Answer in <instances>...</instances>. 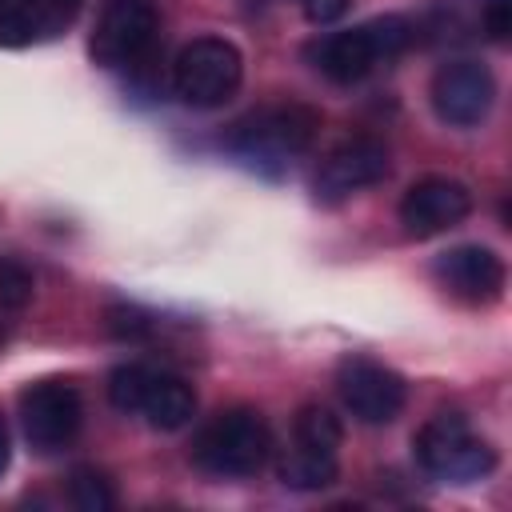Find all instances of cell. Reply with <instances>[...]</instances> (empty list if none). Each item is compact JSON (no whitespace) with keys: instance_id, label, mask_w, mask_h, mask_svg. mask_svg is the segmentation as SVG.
Here are the masks:
<instances>
[{"instance_id":"cell-1","label":"cell","mask_w":512,"mask_h":512,"mask_svg":"<svg viewBox=\"0 0 512 512\" xmlns=\"http://www.w3.org/2000/svg\"><path fill=\"white\" fill-rule=\"evenodd\" d=\"M416 40V24L408 16H376L368 24L328 32L308 48V60L336 84L364 80L380 60L400 56Z\"/></svg>"},{"instance_id":"cell-2","label":"cell","mask_w":512,"mask_h":512,"mask_svg":"<svg viewBox=\"0 0 512 512\" xmlns=\"http://www.w3.org/2000/svg\"><path fill=\"white\" fill-rule=\"evenodd\" d=\"M272 456V428L256 408L216 412L192 440V464L208 476H256Z\"/></svg>"},{"instance_id":"cell-3","label":"cell","mask_w":512,"mask_h":512,"mask_svg":"<svg viewBox=\"0 0 512 512\" xmlns=\"http://www.w3.org/2000/svg\"><path fill=\"white\" fill-rule=\"evenodd\" d=\"M412 456L428 476L452 480V484L480 480L496 468V448L484 436H476L460 412L428 416L412 436Z\"/></svg>"},{"instance_id":"cell-4","label":"cell","mask_w":512,"mask_h":512,"mask_svg":"<svg viewBox=\"0 0 512 512\" xmlns=\"http://www.w3.org/2000/svg\"><path fill=\"white\" fill-rule=\"evenodd\" d=\"M320 132V112L300 100L264 104L232 124L228 148L252 164H284L288 156H300L312 148Z\"/></svg>"},{"instance_id":"cell-5","label":"cell","mask_w":512,"mask_h":512,"mask_svg":"<svg viewBox=\"0 0 512 512\" xmlns=\"http://www.w3.org/2000/svg\"><path fill=\"white\" fill-rule=\"evenodd\" d=\"M244 84V56L224 36H196L172 64V92L188 108H220Z\"/></svg>"},{"instance_id":"cell-6","label":"cell","mask_w":512,"mask_h":512,"mask_svg":"<svg viewBox=\"0 0 512 512\" xmlns=\"http://www.w3.org/2000/svg\"><path fill=\"white\" fill-rule=\"evenodd\" d=\"M156 36L160 12L152 0H108L92 28L88 56L100 68H136L156 48Z\"/></svg>"},{"instance_id":"cell-7","label":"cell","mask_w":512,"mask_h":512,"mask_svg":"<svg viewBox=\"0 0 512 512\" xmlns=\"http://www.w3.org/2000/svg\"><path fill=\"white\" fill-rule=\"evenodd\" d=\"M336 396L360 424H392L408 404V380L368 356H344L336 364Z\"/></svg>"},{"instance_id":"cell-8","label":"cell","mask_w":512,"mask_h":512,"mask_svg":"<svg viewBox=\"0 0 512 512\" xmlns=\"http://www.w3.org/2000/svg\"><path fill=\"white\" fill-rule=\"evenodd\" d=\"M84 400L68 380H36L20 392V428L36 452H60L80 436Z\"/></svg>"},{"instance_id":"cell-9","label":"cell","mask_w":512,"mask_h":512,"mask_svg":"<svg viewBox=\"0 0 512 512\" xmlns=\"http://www.w3.org/2000/svg\"><path fill=\"white\" fill-rule=\"evenodd\" d=\"M432 112L452 128H476L496 104V76L480 60H448L428 84Z\"/></svg>"},{"instance_id":"cell-10","label":"cell","mask_w":512,"mask_h":512,"mask_svg":"<svg viewBox=\"0 0 512 512\" xmlns=\"http://www.w3.org/2000/svg\"><path fill=\"white\" fill-rule=\"evenodd\" d=\"M392 160H388V148L372 136H352L344 144H336L324 164L316 168V180H312V192L320 204H344L348 196L380 184L388 176Z\"/></svg>"},{"instance_id":"cell-11","label":"cell","mask_w":512,"mask_h":512,"mask_svg":"<svg viewBox=\"0 0 512 512\" xmlns=\"http://www.w3.org/2000/svg\"><path fill=\"white\" fill-rule=\"evenodd\" d=\"M476 208V196L456 176H424L416 180L400 200V224L412 240L440 236L456 224H464Z\"/></svg>"},{"instance_id":"cell-12","label":"cell","mask_w":512,"mask_h":512,"mask_svg":"<svg viewBox=\"0 0 512 512\" xmlns=\"http://www.w3.org/2000/svg\"><path fill=\"white\" fill-rule=\"evenodd\" d=\"M432 276L448 296H456L460 304H476V308L496 304L508 284L504 260L484 244H456L440 252L432 260Z\"/></svg>"},{"instance_id":"cell-13","label":"cell","mask_w":512,"mask_h":512,"mask_svg":"<svg viewBox=\"0 0 512 512\" xmlns=\"http://www.w3.org/2000/svg\"><path fill=\"white\" fill-rule=\"evenodd\" d=\"M84 0H12L0 8V44L4 48H24L32 40L64 32Z\"/></svg>"},{"instance_id":"cell-14","label":"cell","mask_w":512,"mask_h":512,"mask_svg":"<svg viewBox=\"0 0 512 512\" xmlns=\"http://www.w3.org/2000/svg\"><path fill=\"white\" fill-rule=\"evenodd\" d=\"M140 416L160 428V432H176L184 424H192L196 416V392L184 376H172V372H156L148 376V388H144V400H140Z\"/></svg>"},{"instance_id":"cell-15","label":"cell","mask_w":512,"mask_h":512,"mask_svg":"<svg viewBox=\"0 0 512 512\" xmlns=\"http://www.w3.org/2000/svg\"><path fill=\"white\" fill-rule=\"evenodd\" d=\"M280 484L296 488V492H320L328 484H336L340 476V456H324V452H308V448H288L276 464Z\"/></svg>"},{"instance_id":"cell-16","label":"cell","mask_w":512,"mask_h":512,"mask_svg":"<svg viewBox=\"0 0 512 512\" xmlns=\"http://www.w3.org/2000/svg\"><path fill=\"white\" fill-rule=\"evenodd\" d=\"M292 444L308 448V452H324V456H340L344 444V424L332 408L324 404H304L292 416Z\"/></svg>"},{"instance_id":"cell-17","label":"cell","mask_w":512,"mask_h":512,"mask_svg":"<svg viewBox=\"0 0 512 512\" xmlns=\"http://www.w3.org/2000/svg\"><path fill=\"white\" fill-rule=\"evenodd\" d=\"M68 496H72V504H76L80 512H112L116 500H120L112 476H108L104 468H96V464L72 468V476H68Z\"/></svg>"},{"instance_id":"cell-18","label":"cell","mask_w":512,"mask_h":512,"mask_svg":"<svg viewBox=\"0 0 512 512\" xmlns=\"http://www.w3.org/2000/svg\"><path fill=\"white\" fill-rule=\"evenodd\" d=\"M148 376H152L148 364H120V368H112L108 372V404L116 412H140Z\"/></svg>"},{"instance_id":"cell-19","label":"cell","mask_w":512,"mask_h":512,"mask_svg":"<svg viewBox=\"0 0 512 512\" xmlns=\"http://www.w3.org/2000/svg\"><path fill=\"white\" fill-rule=\"evenodd\" d=\"M152 328H156V320L144 308H136V304H112V308H104V332L112 340L140 344V340L152 336Z\"/></svg>"},{"instance_id":"cell-20","label":"cell","mask_w":512,"mask_h":512,"mask_svg":"<svg viewBox=\"0 0 512 512\" xmlns=\"http://www.w3.org/2000/svg\"><path fill=\"white\" fill-rule=\"evenodd\" d=\"M32 296H36V276L20 260L0 256V308L20 312L32 304Z\"/></svg>"},{"instance_id":"cell-21","label":"cell","mask_w":512,"mask_h":512,"mask_svg":"<svg viewBox=\"0 0 512 512\" xmlns=\"http://www.w3.org/2000/svg\"><path fill=\"white\" fill-rule=\"evenodd\" d=\"M480 24L496 44L512 40V0H484L480 8Z\"/></svg>"},{"instance_id":"cell-22","label":"cell","mask_w":512,"mask_h":512,"mask_svg":"<svg viewBox=\"0 0 512 512\" xmlns=\"http://www.w3.org/2000/svg\"><path fill=\"white\" fill-rule=\"evenodd\" d=\"M296 4H300V12H304L312 24H332V20H340V16L348 12L352 0H296Z\"/></svg>"},{"instance_id":"cell-23","label":"cell","mask_w":512,"mask_h":512,"mask_svg":"<svg viewBox=\"0 0 512 512\" xmlns=\"http://www.w3.org/2000/svg\"><path fill=\"white\" fill-rule=\"evenodd\" d=\"M8 464H12V436H8V424L0 416V476L8 472Z\"/></svg>"}]
</instances>
